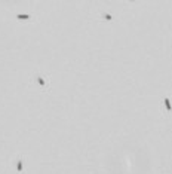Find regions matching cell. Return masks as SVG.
Listing matches in <instances>:
<instances>
[{
    "label": "cell",
    "mask_w": 172,
    "mask_h": 174,
    "mask_svg": "<svg viewBox=\"0 0 172 174\" xmlns=\"http://www.w3.org/2000/svg\"><path fill=\"white\" fill-rule=\"evenodd\" d=\"M165 107H166V110H172V106H171V101H169V98L168 97H165Z\"/></svg>",
    "instance_id": "1"
},
{
    "label": "cell",
    "mask_w": 172,
    "mask_h": 174,
    "mask_svg": "<svg viewBox=\"0 0 172 174\" xmlns=\"http://www.w3.org/2000/svg\"><path fill=\"white\" fill-rule=\"evenodd\" d=\"M16 170H18V171H20V173L22 171V161H21V159H20V161H18V162H16Z\"/></svg>",
    "instance_id": "4"
},
{
    "label": "cell",
    "mask_w": 172,
    "mask_h": 174,
    "mask_svg": "<svg viewBox=\"0 0 172 174\" xmlns=\"http://www.w3.org/2000/svg\"><path fill=\"white\" fill-rule=\"evenodd\" d=\"M36 81L39 82V85H42V86H45V85H46V82L43 81V77H40V76H37V77H36Z\"/></svg>",
    "instance_id": "3"
},
{
    "label": "cell",
    "mask_w": 172,
    "mask_h": 174,
    "mask_svg": "<svg viewBox=\"0 0 172 174\" xmlns=\"http://www.w3.org/2000/svg\"><path fill=\"white\" fill-rule=\"evenodd\" d=\"M104 18L107 19V21H111V19H113V16H111L110 13H104Z\"/></svg>",
    "instance_id": "5"
},
{
    "label": "cell",
    "mask_w": 172,
    "mask_h": 174,
    "mask_svg": "<svg viewBox=\"0 0 172 174\" xmlns=\"http://www.w3.org/2000/svg\"><path fill=\"white\" fill-rule=\"evenodd\" d=\"M18 19H30V15L28 13H20V15H16Z\"/></svg>",
    "instance_id": "2"
}]
</instances>
